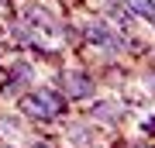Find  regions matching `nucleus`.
<instances>
[{
  "mask_svg": "<svg viewBox=\"0 0 155 148\" xmlns=\"http://www.w3.org/2000/svg\"><path fill=\"white\" fill-rule=\"evenodd\" d=\"M17 114L35 124H62L69 114V100L59 86H31L17 97Z\"/></svg>",
  "mask_w": 155,
  "mask_h": 148,
  "instance_id": "f257e3e1",
  "label": "nucleus"
},
{
  "mask_svg": "<svg viewBox=\"0 0 155 148\" xmlns=\"http://www.w3.org/2000/svg\"><path fill=\"white\" fill-rule=\"evenodd\" d=\"M79 35H83L86 45H93V48L104 52L107 62H117L121 55H131V35L117 31L104 14H90L86 21L79 24Z\"/></svg>",
  "mask_w": 155,
  "mask_h": 148,
  "instance_id": "f03ea898",
  "label": "nucleus"
},
{
  "mask_svg": "<svg viewBox=\"0 0 155 148\" xmlns=\"http://www.w3.org/2000/svg\"><path fill=\"white\" fill-rule=\"evenodd\" d=\"M55 86L66 93L69 104H90V100L97 97V76L90 72L86 66H66L55 72Z\"/></svg>",
  "mask_w": 155,
  "mask_h": 148,
  "instance_id": "7ed1b4c3",
  "label": "nucleus"
},
{
  "mask_svg": "<svg viewBox=\"0 0 155 148\" xmlns=\"http://www.w3.org/2000/svg\"><path fill=\"white\" fill-rule=\"evenodd\" d=\"M35 79H38V72H35L31 62H28V59H14L11 66H7L4 79H0V93L17 100L21 93H28V90L35 86Z\"/></svg>",
  "mask_w": 155,
  "mask_h": 148,
  "instance_id": "20e7f679",
  "label": "nucleus"
},
{
  "mask_svg": "<svg viewBox=\"0 0 155 148\" xmlns=\"http://www.w3.org/2000/svg\"><path fill=\"white\" fill-rule=\"evenodd\" d=\"M124 117H127V107L117 97H93L90 107H86V121L104 124V127H117Z\"/></svg>",
  "mask_w": 155,
  "mask_h": 148,
  "instance_id": "39448f33",
  "label": "nucleus"
},
{
  "mask_svg": "<svg viewBox=\"0 0 155 148\" xmlns=\"http://www.w3.org/2000/svg\"><path fill=\"white\" fill-rule=\"evenodd\" d=\"M21 21H28L35 31L41 35V38H59V31H62V21L55 14L48 11L45 4H38V0H31V4H24V11H21Z\"/></svg>",
  "mask_w": 155,
  "mask_h": 148,
  "instance_id": "423d86ee",
  "label": "nucleus"
},
{
  "mask_svg": "<svg viewBox=\"0 0 155 148\" xmlns=\"http://www.w3.org/2000/svg\"><path fill=\"white\" fill-rule=\"evenodd\" d=\"M104 17L117 28V31H124V35H134L138 24H141L138 17L127 11V4H121V0H104Z\"/></svg>",
  "mask_w": 155,
  "mask_h": 148,
  "instance_id": "0eeeda50",
  "label": "nucleus"
},
{
  "mask_svg": "<svg viewBox=\"0 0 155 148\" xmlns=\"http://www.w3.org/2000/svg\"><path fill=\"white\" fill-rule=\"evenodd\" d=\"M66 138L72 148H93V127H90L86 117L83 121H66Z\"/></svg>",
  "mask_w": 155,
  "mask_h": 148,
  "instance_id": "6e6552de",
  "label": "nucleus"
},
{
  "mask_svg": "<svg viewBox=\"0 0 155 148\" xmlns=\"http://www.w3.org/2000/svg\"><path fill=\"white\" fill-rule=\"evenodd\" d=\"M121 4H127V11L155 31V0H121Z\"/></svg>",
  "mask_w": 155,
  "mask_h": 148,
  "instance_id": "1a4fd4ad",
  "label": "nucleus"
},
{
  "mask_svg": "<svg viewBox=\"0 0 155 148\" xmlns=\"http://www.w3.org/2000/svg\"><path fill=\"white\" fill-rule=\"evenodd\" d=\"M141 134H145V138H155V117L141 121Z\"/></svg>",
  "mask_w": 155,
  "mask_h": 148,
  "instance_id": "9d476101",
  "label": "nucleus"
},
{
  "mask_svg": "<svg viewBox=\"0 0 155 148\" xmlns=\"http://www.w3.org/2000/svg\"><path fill=\"white\" fill-rule=\"evenodd\" d=\"M117 148V145H114ZM121 148H155V145H148V141H131V145H121Z\"/></svg>",
  "mask_w": 155,
  "mask_h": 148,
  "instance_id": "9b49d317",
  "label": "nucleus"
},
{
  "mask_svg": "<svg viewBox=\"0 0 155 148\" xmlns=\"http://www.w3.org/2000/svg\"><path fill=\"white\" fill-rule=\"evenodd\" d=\"M28 148H55V145H52V141H45V138H41V141H31Z\"/></svg>",
  "mask_w": 155,
  "mask_h": 148,
  "instance_id": "f8f14e48",
  "label": "nucleus"
},
{
  "mask_svg": "<svg viewBox=\"0 0 155 148\" xmlns=\"http://www.w3.org/2000/svg\"><path fill=\"white\" fill-rule=\"evenodd\" d=\"M0 148H14V145H0Z\"/></svg>",
  "mask_w": 155,
  "mask_h": 148,
  "instance_id": "ddd939ff",
  "label": "nucleus"
}]
</instances>
